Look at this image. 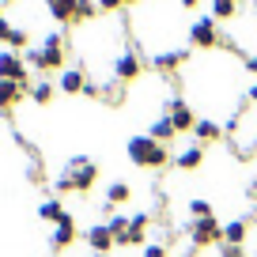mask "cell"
Segmentation results:
<instances>
[{
	"mask_svg": "<svg viewBox=\"0 0 257 257\" xmlns=\"http://www.w3.org/2000/svg\"><path fill=\"white\" fill-rule=\"evenodd\" d=\"M219 257H246V253H242V246H227L223 242V246H219Z\"/></svg>",
	"mask_w": 257,
	"mask_h": 257,
	"instance_id": "27",
	"label": "cell"
},
{
	"mask_svg": "<svg viewBox=\"0 0 257 257\" xmlns=\"http://www.w3.org/2000/svg\"><path fill=\"white\" fill-rule=\"evenodd\" d=\"M121 4H137V0H121Z\"/></svg>",
	"mask_w": 257,
	"mask_h": 257,
	"instance_id": "33",
	"label": "cell"
},
{
	"mask_svg": "<svg viewBox=\"0 0 257 257\" xmlns=\"http://www.w3.org/2000/svg\"><path fill=\"white\" fill-rule=\"evenodd\" d=\"M19 95H23V83H16V80H0V110H12V106L19 102Z\"/></svg>",
	"mask_w": 257,
	"mask_h": 257,
	"instance_id": "15",
	"label": "cell"
},
{
	"mask_svg": "<svg viewBox=\"0 0 257 257\" xmlns=\"http://www.w3.org/2000/svg\"><path fill=\"white\" fill-rule=\"evenodd\" d=\"M144 257H167V249H163V246H148Z\"/></svg>",
	"mask_w": 257,
	"mask_h": 257,
	"instance_id": "29",
	"label": "cell"
},
{
	"mask_svg": "<svg viewBox=\"0 0 257 257\" xmlns=\"http://www.w3.org/2000/svg\"><path fill=\"white\" fill-rule=\"evenodd\" d=\"M27 61H31V64H38V68H61V64H64V46H61V34H46L42 49H31V53H27Z\"/></svg>",
	"mask_w": 257,
	"mask_h": 257,
	"instance_id": "3",
	"label": "cell"
},
{
	"mask_svg": "<svg viewBox=\"0 0 257 257\" xmlns=\"http://www.w3.org/2000/svg\"><path fill=\"white\" fill-rule=\"evenodd\" d=\"M38 216H42V219H49V223H61V219L68 216V212L61 208V201H46V204L38 208Z\"/></svg>",
	"mask_w": 257,
	"mask_h": 257,
	"instance_id": "20",
	"label": "cell"
},
{
	"mask_svg": "<svg viewBox=\"0 0 257 257\" xmlns=\"http://www.w3.org/2000/svg\"><path fill=\"white\" fill-rule=\"evenodd\" d=\"M72 238H76V223H72V216H64L61 223H57V231H53V246L64 249V246H72Z\"/></svg>",
	"mask_w": 257,
	"mask_h": 257,
	"instance_id": "16",
	"label": "cell"
},
{
	"mask_svg": "<svg viewBox=\"0 0 257 257\" xmlns=\"http://www.w3.org/2000/svg\"><path fill=\"white\" fill-rule=\"evenodd\" d=\"M31 98H34V102H49V98H53V83H34Z\"/></svg>",
	"mask_w": 257,
	"mask_h": 257,
	"instance_id": "23",
	"label": "cell"
},
{
	"mask_svg": "<svg viewBox=\"0 0 257 257\" xmlns=\"http://www.w3.org/2000/svg\"><path fill=\"white\" fill-rule=\"evenodd\" d=\"M182 8H197V0H182Z\"/></svg>",
	"mask_w": 257,
	"mask_h": 257,
	"instance_id": "31",
	"label": "cell"
},
{
	"mask_svg": "<svg viewBox=\"0 0 257 257\" xmlns=\"http://www.w3.org/2000/svg\"><path fill=\"white\" fill-rule=\"evenodd\" d=\"M83 87H87V80H83L80 68H64L61 72V91L64 95H83Z\"/></svg>",
	"mask_w": 257,
	"mask_h": 257,
	"instance_id": "11",
	"label": "cell"
},
{
	"mask_svg": "<svg viewBox=\"0 0 257 257\" xmlns=\"http://www.w3.org/2000/svg\"><path fill=\"white\" fill-rule=\"evenodd\" d=\"M189 42L197 49H216L219 46V27H216V19H197L193 23V31H189Z\"/></svg>",
	"mask_w": 257,
	"mask_h": 257,
	"instance_id": "5",
	"label": "cell"
},
{
	"mask_svg": "<svg viewBox=\"0 0 257 257\" xmlns=\"http://www.w3.org/2000/svg\"><path fill=\"white\" fill-rule=\"evenodd\" d=\"M148 137H152V140H159V144H167V140L174 137V125H170V117H159V121L152 125V133H148Z\"/></svg>",
	"mask_w": 257,
	"mask_h": 257,
	"instance_id": "19",
	"label": "cell"
},
{
	"mask_svg": "<svg viewBox=\"0 0 257 257\" xmlns=\"http://www.w3.org/2000/svg\"><path fill=\"white\" fill-rule=\"evenodd\" d=\"M87 246H91V249H95V253H98V257H102V253H106V249H110V246H117V242H113V234H110V227H91V231H87Z\"/></svg>",
	"mask_w": 257,
	"mask_h": 257,
	"instance_id": "10",
	"label": "cell"
},
{
	"mask_svg": "<svg viewBox=\"0 0 257 257\" xmlns=\"http://www.w3.org/2000/svg\"><path fill=\"white\" fill-rule=\"evenodd\" d=\"M98 8H102V12H117L121 0H98Z\"/></svg>",
	"mask_w": 257,
	"mask_h": 257,
	"instance_id": "28",
	"label": "cell"
},
{
	"mask_svg": "<svg viewBox=\"0 0 257 257\" xmlns=\"http://www.w3.org/2000/svg\"><path fill=\"white\" fill-rule=\"evenodd\" d=\"M185 61H189V53H185V49H170V53H159V57H155V68H163V72H178Z\"/></svg>",
	"mask_w": 257,
	"mask_h": 257,
	"instance_id": "12",
	"label": "cell"
},
{
	"mask_svg": "<svg viewBox=\"0 0 257 257\" xmlns=\"http://www.w3.org/2000/svg\"><path fill=\"white\" fill-rule=\"evenodd\" d=\"M246 231H249L246 219H231V223L223 227V242L227 246H242V242H246Z\"/></svg>",
	"mask_w": 257,
	"mask_h": 257,
	"instance_id": "17",
	"label": "cell"
},
{
	"mask_svg": "<svg viewBox=\"0 0 257 257\" xmlns=\"http://www.w3.org/2000/svg\"><path fill=\"white\" fill-rule=\"evenodd\" d=\"M201 163H204L201 148H185V152H178V170H197Z\"/></svg>",
	"mask_w": 257,
	"mask_h": 257,
	"instance_id": "18",
	"label": "cell"
},
{
	"mask_svg": "<svg viewBox=\"0 0 257 257\" xmlns=\"http://www.w3.org/2000/svg\"><path fill=\"white\" fill-rule=\"evenodd\" d=\"M144 234H148V216L140 212V216L128 219V231L117 238V246H140V242H144Z\"/></svg>",
	"mask_w": 257,
	"mask_h": 257,
	"instance_id": "9",
	"label": "cell"
},
{
	"mask_svg": "<svg viewBox=\"0 0 257 257\" xmlns=\"http://www.w3.org/2000/svg\"><path fill=\"white\" fill-rule=\"evenodd\" d=\"M102 257H106V253H102Z\"/></svg>",
	"mask_w": 257,
	"mask_h": 257,
	"instance_id": "34",
	"label": "cell"
},
{
	"mask_svg": "<svg viewBox=\"0 0 257 257\" xmlns=\"http://www.w3.org/2000/svg\"><path fill=\"white\" fill-rule=\"evenodd\" d=\"M189 242L197 249H208V246H216V242H223V227H219V219L216 216L197 219V223L189 227Z\"/></svg>",
	"mask_w": 257,
	"mask_h": 257,
	"instance_id": "4",
	"label": "cell"
},
{
	"mask_svg": "<svg viewBox=\"0 0 257 257\" xmlns=\"http://www.w3.org/2000/svg\"><path fill=\"white\" fill-rule=\"evenodd\" d=\"M95 178H98V167L91 159H72L68 163V174L61 178V182H57V193H68V189H91V185H95Z\"/></svg>",
	"mask_w": 257,
	"mask_h": 257,
	"instance_id": "2",
	"label": "cell"
},
{
	"mask_svg": "<svg viewBox=\"0 0 257 257\" xmlns=\"http://www.w3.org/2000/svg\"><path fill=\"white\" fill-rule=\"evenodd\" d=\"M189 212H193V216H197V219H208V216H216L208 201H189Z\"/></svg>",
	"mask_w": 257,
	"mask_h": 257,
	"instance_id": "26",
	"label": "cell"
},
{
	"mask_svg": "<svg viewBox=\"0 0 257 257\" xmlns=\"http://www.w3.org/2000/svg\"><path fill=\"white\" fill-rule=\"evenodd\" d=\"M140 68H144V64H140L137 53H121L117 61H113V80H137Z\"/></svg>",
	"mask_w": 257,
	"mask_h": 257,
	"instance_id": "8",
	"label": "cell"
},
{
	"mask_svg": "<svg viewBox=\"0 0 257 257\" xmlns=\"http://www.w3.org/2000/svg\"><path fill=\"white\" fill-rule=\"evenodd\" d=\"M170 125H174V133H185V128H193L197 125V117H193V110H189V102H182V98H170Z\"/></svg>",
	"mask_w": 257,
	"mask_h": 257,
	"instance_id": "7",
	"label": "cell"
},
{
	"mask_svg": "<svg viewBox=\"0 0 257 257\" xmlns=\"http://www.w3.org/2000/svg\"><path fill=\"white\" fill-rule=\"evenodd\" d=\"M249 102H253V106H257V87H253V91H249Z\"/></svg>",
	"mask_w": 257,
	"mask_h": 257,
	"instance_id": "32",
	"label": "cell"
},
{
	"mask_svg": "<svg viewBox=\"0 0 257 257\" xmlns=\"http://www.w3.org/2000/svg\"><path fill=\"white\" fill-rule=\"evenodd\" d=\"M125 152H128V159H133V167H152V170H159V167H167V163H170L167 144H159V140H152V137H133Z\"/></svg>",
	"mask_w": 257,
	"mask_h": 257,
	"instance_id": "1",
	"label": "cell"
},
{
	"mask_svg": "<svg viewBox=\"0 0 257 257\" xmlns=\"http://www.w3.org/2000/svg\"><path fill=\"white\" fill-rule=\"evenodd\" d=\"M106 227H110V234H113V242H117V238H121V234H125V231H128V219H125V216H110V223H106Z\"/></svg>",
	"mask_w": 257,
	"mask_h": 257,
	"instance_id": "24",
	"label": "cell"
},
{
	"mask_svg": "<svg viewBox=\"0 0 257 257\" xmlns=\"http://www.w3.org/2000/svg\"><path fill=\"white\" fill-rule=\"evenodd\" d=\"M46 4H49V16L57 23H72L76 19V0H46Z\"/></svg>",
	"mask_w": 257,
	"mask_h": 257,
	"instance_id": "13",
	"label": "cell"
},
{
	"mask_svg": "<svg viewBox=\"0 0 257 257\" xmlns=\"http://www.w3.org/2000/svg\"><path fill=\"white\" fill-rule=\"evenodd\" d=\"M193 137L201 140V144H212V140H219V137H223V128H219L212 117H204V121H197V125H193Z\"/></svg>",
	"mask_w": 257,
	"mask_h": 257,
	"instance_id": "14",
	"label": "cell"
},
{
	"mask_svg": "<svg viewBox=\"0 0 257 257\" xmlns=\"http://www.w3.org/2000/svg\"><path fill=\"white\" fill-rule=\"evenodd\" d=\"M0 80H16L27 87V61L16 53H0Z\"/></svg>",
	"mask_w": 257,
	"mask_h": 257,
	"instance_id": "6",
	"label": "cell"
},
{
	"mask_svg": "<svg viewBox=\"0 0 257 257\" xmlns=\"http://www.w3.org/2000/svg\"><path fill=\"white\" fill-rule=\"evenodd\" d=\"M106 197H110V204H121V201H128V197H133V189H128V182H113Z\"/></svg>",
	"mask_w": 257,
	"mask_h": 257,
	"instance_id": "22",
	"label": "cell"
},
{
	"mask_svg": "<svg viewBox=\"0 0 257 257\" xmlns=\"http://www.w3.org/2000/svg\"><path fill=\"white\" fill-rule=\"evenodd\" d=\"M238 0H212V19H231Z\"/></svg>",
	"mask_w": 257,
	"mask_h": 257,
	"instance_id": "21",
	"label": "cell"
},
{
	"mask_svg": "<svg viewBox=\"0 0 257 257\" xmlns=\"http://www.w3.org/2000/svg\"><path fill=\"white\" fill-rule=\"evenodd\" d=\"M95 12H98L95 0H76V19H91Z\"/></svg>",
	"mask_w": 257,
	"mask_h": 257,
	"instance_id": "25",
	"label": "cell"
},
{
	"mask_svg": "<svg viewBox=\"0 0 257 257\" xmlns=\"http://www.w3.org/2000/svg\"><path fill=\"white\" fill-rule=\"evenodd\" d=\"M246 68H249V72L257 76V57H249V61H246Z\"/></svg>",
	"mask_w": 257,
	"mask_h": 257,
	"instance_id": "30",
	"label": "cell"
}]
</instances>
